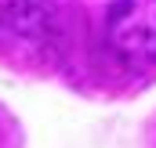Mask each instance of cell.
<instances>
[{
    "label": "cell",
    "instance_id": "6da1fadb",
    "mask_svg": "<svg viewBox=\"0 0 156 148\" xmlns=\"http://www.w3.org/2000/svg\"><path fill=\"white\" fill-rule=\"evenodd\" d=\"M105 43L123 65L156 62V0H116L105 18Z\"/></svg>",
    "mask_w": 156,
    "mask_h": 148
}]
</instances>
